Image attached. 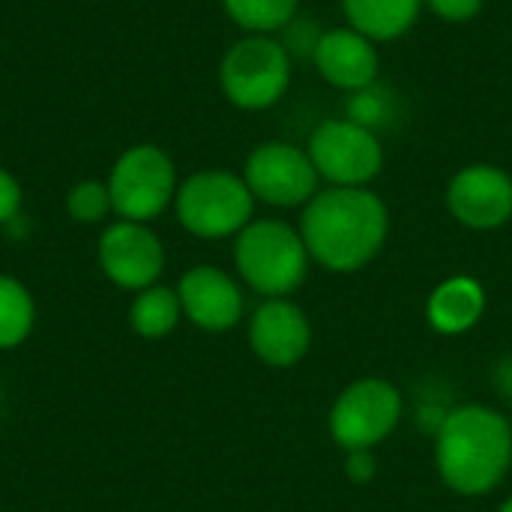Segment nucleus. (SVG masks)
<instances>
[{"label":"nucleus","instance_id":"obj_1","mask_svg":"<svg viewBox=\"0 0 512 512\" xmlns=\"http://www.w3.org/2000/svg\"><path fill=\"white\" fill-rule=\"evenodd\" d=\"M390 216L384 201L360 186H333L309 201L300 237L309 255L336 273L369 264L387 240Z\"/></svg>","mask_w":512,"mask_h":512},{"label":"nucleus","instance_id":"obj_2","mask_svg":"<svg viewBox=\"0 0 512 512\" xmlns=\"http://www.w3.org/2000/svg\"><path fill=\"white\" fill-rule=\"evenodd\" d=\"M435 435L438 471L453 492L477 498L492 492L507 477L512 426L498 411L483 405L453 408Z\"/></svg>","mask_w":512,"mask_h":512},{"label":"nucleus","instance_id":"obj_3","mask_svg":"<svg viewBox=\"0 0 512 512\" xmlns=\"http://www.w3.org/2000/svg\"><path fill=\"white\" fill-rule=\"evenodd\" d=\"M234 261L240 276L264 297H285L297 291L306 279L309 249L303 237L276 219L249 222L237 234Z\"/></svg>","mask_w":512,"mask_h":512},{"label":"nucleus","instance_id":"obj_4","mask_svg":"<svg viewBox=\"0 0 512 512\" xmlns=\"http://www.w3.org/2000/svg\"><path fill=\"white\" fill-rule=\"evenodd\" d=\"M180 225L201 240L240 234L255 210L246 180L228 171H198L177 186L174 195Z\"/></svg>","mask_w":512,"mask_h":512},{"label":"nucleus","instance_id":"obj_5","mask_svg":"<svg viewBox=\"0 0 512 512\" xmlns=\"http://www.w3.org/2000/svg\"><path fill=\"white\" fill-rule=\"evenodd\" d=\"M114 213L129 222H153L177 195V171L165 150L153 144L129 147L108 174Z\"/></svg>","mask_w":512,"mask_h":512},{"label":"nucleus","instance_id":"obj_6","mask_svg":"<svg viewBox=\"0 0 512 512\" xmlns=\"http://www.w3.org/2000/svg\"><path fill=\"white\" fill-rule=\"evenodd\" d=\"M225 96L246 111L270 108L291 84V57L285 45L267 36H246L234 42L219 66Z\"/></svg>","mask_w":512,"mask_h":512},{"label":"nucleus","instance_id":"obj_7","mask_svg":"<svg viewBox=\"0 0 512 512\" xmlns=\"http://www.w3.org/2000/svg\"><path fill=\"white\" fill-rule=\"evenodd\" d=\"M402 420V396L393 384L381 378H366L351 384L330 411V432L339 447L372 450L381 444Z\"/></svg>","mask_w":512,"mask_h":512},{"label":"nucleus","instance_id":"obj_8","mask_svg":"<svg viewBox=\"0 0 512 512\" xmlns=\"http://www.w3.org/2000/svg\"><path fill=\"white\" fill-rule=\"evenodd\" d=\"M309 159L318 177L333 186H363L384 162V150L375 132L357 120H327L312 132Z\"/></svg>","mask_w":512,"mask_h":512},{"label":"nucleus","instance_id":"obj_9","mask_svg":"<svg viewBox=\"0 0 512 512\" xmlns=\"http://www.w3.org/2000/svg\"><path fill=\"white\" fill-rule=\"evenodd\" d=\"M243 180L255 198L273 207H297L303 201H312L318 189V171L309 153L279 141L252 150Z\"/></svg>","mask_w":512,"mask_h":512},{"label":"nucleus","instance_id":"obj_10","mask_svg":"<svg viewBox=\"0 0 512 512\" xmlns=\"http://www.w3.org/2000/svg\"><path fill=\"white\" fill-rule=\"evenodd\" d=\"M99 267L117 288L138 294L162 276L165 249L144 222L120 219L99 237Z\"/></svg>","mask_w":512,"mask_h":512},{"label":"nucleus","instance_id":"obj_11","mask_svg":"<svg viewBox=\"0 0 512 512\" xmlns=\"http://www.w3.org/2000/svg\"><path fill=\"white\" fill-rule=\"evenodd\" d=\"M447 204L468 228H501L512 216V177L495 165H471L453 177Z\"/></svg>","mask_w":512,"mask_h":512},{"label":"nucleus","instance_id":"obj_12","mask_svg":"<svg viewBox=\"0 0 512 512\" xmlns=\"http://www.w3.org/2000/svg\"><path fill=\"white\" fill-rule=\"evenodd\" d=\"M177 297L183 315L207 333H225L243 318V294L219 267L201 264L186 270L177 285Z\"/></svg>","mask_w":512,"mask_h":512},{"label":"nucleus","instance_id":"obj_13","mask_svg":"<svg viewBox=\"0 0 512 512\" xmlns=\"http://www.w3.org/2000/svg\"><path fill=\"white\" fill-rule=\"evenodd\" d=\"M249 342H252V351L267 366L285 369L306 357L312 330L300 306L282 297H273L255 309L252 324H249Z\"/></svg>","mask_w":512,"mask_h":512},{"label":"nucleus","instance_id":"obj_14","mask_svg":"<svg viewBox=\"0 0 512 512\" xmlns=\"http://www.w3.org/2000/svg\"><path fill=\"white\" fill-rule=\"evenodd\" d=\"M321 75L342 90H366L378 75V51L360 30H330L315 42Z\"/></svg>","mask_w":512,"mask_h":512},{"label":"nucleus","instance_id":"obj_15","mask_svg":"<svg viewBox=\"0 0 512 512\" xmlns=\"http://www.w3.org/2000/svg\"><path fill=\"white\" fill-rule=\"evenodd\" d=\"M486 309V291L471 276H453L441 282L429 297V321L444 336H459L471 330Z\"/></svg>","mask_w":512,"mask_h":512},{"label":"nucleus","instance_id":"obj_16","mask_svg":"<svg viewBox=\"0 0 512 512\" xmlns=\"http://www.w3.org/2000/svg\"><path fill=\"white\" fill-rule=\"evenodd\" d=\"M423 0H342V9L354 30L369 39H396L420 15Z\"/></svg>","mask_w":512,"mask_h":512},{"label":"nucleus","instance_id":"obj_17","mask_svg":"<svg viewBox=\"0 0 512 512\" xmlns=\"http://www.w3.org/2000/svg\"><path fill=\"white\" fill-rule=\"evenodd\" d=\"M180 318H183V306H180L177 291L162 288V285H150L138 291L129 306V324L144 339L168 336L180 324Z\"/></svg>","mask_w":512,"mask_h":512},{"label":"nucleus","instance_id":"obj_18","mask_svg":"<svg viewBox=\"0 0 512 512\" xmlns=\"http://www.w3.org/2000/svg\"><path fill=\"white\" fill-rule=\"evenodd\" d=\"M36 321V306L30 291L12 279V276H0V351H12L18 348Z\"/></svg>","mask_w":512,"mask_h":512},{"label":"nucleus","instance_id":"obj_19","mask_svg":"<svg viewBox=\"0 0 512 512\" xmlns=\"http://www.w3.org/2000/svg\"><path fill=\"white\" fill-rule=\"evenodd\" d=\"M222 3L237 27L258 36L285 27L300 6V0H222Z\"/></svg>","mask_w":512,"mask_h":512},{"label":"nucleus","instance_id":"obj_20","mask_svg":"<svg viewBox=\"0 0 512 512\" xmlns=\"http://www.w3.org/2000/svg\"><path fill=\"white\" fill-rule=\"evenodd\" d=\"M66 210H69V216L75 222H84V225L102 222L108 213H114L108 183H102V180H78L66 195Z\"/></svg>","mask_w":512,"mask_h":512},{"label":"nucleus","instance_id":"obj_21","mask_svg":"<svg viewBox=\"0 0 512 512\" xmlns=\"http://www.w3.org/2000/svg\"><path fill=\"white\" fill-rule=\"evenodd\" d=\"M18 210H21V186L6 168H0V225L15 222Z\"/></svg>","mask_w":512,"mask_h":512},{"label":"nucleus","instance_id":"obj_22","mask_svg":"<svg viewBox=\"0 0 512 512\" xmlns=\"http://www.w3.org/2000/svg\"><path fill=\"white\" fill-rule=\"evenodd\" d=\"M432 6L435 15H441L444 21H471L480 9H483V0H426Z\"/></svg>","mask_w":512,"mask_h":512},{"label":"nucleus","instance_id":"obj_23","mask_svg":"<svg viewBox=\"0 0 512 512\" xmlns=\"http://www.w3.org/2000/svg\"><path fill=\"white\" fill-rule=\"evenodd\" d=\"M345 471H348V477L354 483H369L375 477V456H372V450H351V459H348Z\"/></svg>","mask_w":512,"mask_h":512},{"label":"nucleus","instance_id":"obj_24","mask_svg":"<svg viewBox=\"0 0 512 512\" xmlns=\"http://www.w3.org/2000/svg\"><path fill=\"white\" fill-rule=\"evenodd\" d=\"M495 384L501 390V396L512 399V357H507L501 366H498V375H495Z\"/></svg>","mask_w":512,"mask_h":512},{"label":"nucleus","instance_id":"obj_25","mask_svg":"<svg viewBox=\"0 0 512 512\" xmlns=\"http://www.w3.org/2000/svg\"><path fill=\"white\" fill-rule=\"evenodd\" d=\"M498 512H512V498H510V501H507V504H504V507H501V510H498Z\"/></svg>","mask_w":512,"mask_h":512},{"label":"nucleus","instance_id":"obj_26","mask_svg":"<svg viewBox=\"0 0 512 512\" xmlns=\"http://www.w3.org/2000/svg\"><path fill=\"white\" fill-rule=\"evenodd\" d=\"M510 426H512V423H510Z\"/></svg>","mask_w":512,"mask_h":512}]
</instances>
